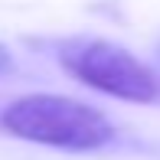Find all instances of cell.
<instances>
[{
    "instance_id": "1",
    "label": "cell",
    "mask_w": 160,
    "mask_h": 160,
    "mask_svg": "<svg viewBox=\"0 0 160 160\" xmlns=\"http://www.w3.org/2000/svg\"><path fill=\"white\" fill-rule=\"evenodd\" d=\"M0 128L10 137L59 150H98L114 137V124L85 101L65 95H23L0 111Z\"/></svg>"
},
{
    "instance_id": "2",
    "label": "cell",
    "mask_w": 160,
    "mask_h": 160,
    "mask_svg": "<svg viewBox=\"0 0 160 160\" xmlns=\"http://www.w3.org/2000/svg\"><path fill=\"white\" fill-rule=\"evenodd\" d=\"M62 62L82 85L101 92V95L137 101V105L160 98V78L150 72V65H144L137 56H131L128 49L108 39L78 42L62 52Z\"/></svg>"
},
{
    "instance_id": "3",
    "label": "cell",
    "mask_w": 160,
    "mask_h": 160,
    "mask_svg": "<svg viewBox=\"0 0 160 160\" xmlns=\"http://www.w3.org/2000/svg\"><path fill=\"white\" fill-rule=\"evenodd\" d=\"M10 65H13V59H10V49H7L3 42H0V72H7Z\"/></svg>"
}]
</instances>
